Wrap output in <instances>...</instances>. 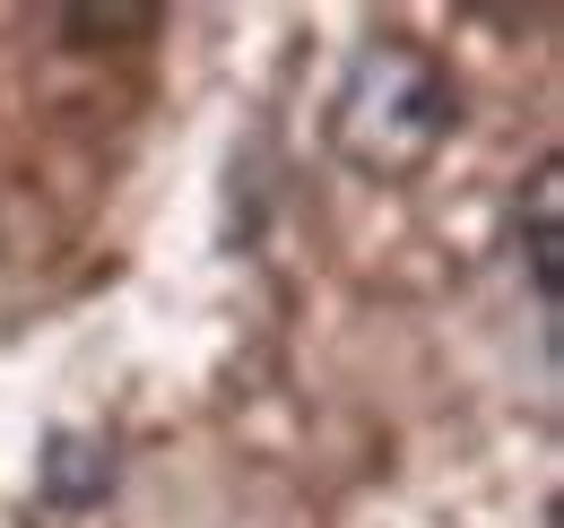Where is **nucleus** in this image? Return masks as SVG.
Here are the masks:
<instances>
[{"label": "nucleus", "instance_id": "3", "mask_svg": "<svg viewBox=\"0 0 564 528\" xmlns=\"http://www.w3.org/2000/svg\"><path fill=\"white\" fill-rule=\"evenodd\" d=\"M35 494L53 512H87L113 494V442L105 433H78V425H53L44 451H35Z\"/></svg>", "mask_w": 564, "mask_h": 528}, {"label": "nucleus", "instance_id": "4", "mask_svg": "<svg viewBox=\"0 0 564 528\" xmlns=\"http://www.w3.org/2000/svg\"><path fill=\"white\" fill-rule=\"evenodd\" d=\"M62 26H78V44H105L113 26H156V9H62Z\"/></svg>", "mask_w": 564, "mask_h": 528}, {"label": "nucleus", "instance_id": "1", "mask_svg": "<svg viewBox=\"0 0 564 528\" xmlns=\"http://www.w3.org/2000/svg\"><path fill=\"white\" fill-rule=\"evenodd\" d=\"M460 131V87L417 35H365L330 87V147L365 183H417Z\"/></svg>", "mask_w": 564, "mask_h": 528}, {"label": "nucleus", "instance_id": "2", "mask_svg": "<svg viewBox=\"0 0 564 528\" xmlns=\"http://www.w3.org/2000/svg\"><path fill=\"white\" fill-rule=\"evenodd\" d=\"M512 243H521V261H530L539 312H556V295H564V165H556V156L530 165L521 208H512Z\"/></svg>", "mask_w": 564, "mask_h": 528}]
</instances>
